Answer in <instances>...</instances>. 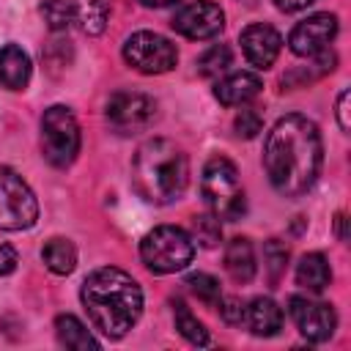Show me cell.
<instances>
[{"label": "cell", "instance_id": "obj_8", "mask_svg": "<svg viewBox=\"0 0 351 351\" xmlns=\"http://www.w3.org/2000/svg\"><path fill=\"white\" fill-rule=\"evenodd\" d=\"M123 60L143 74H165L176 66L178 49L159 33L137 30L123 41Z\"/></svg>", "mask_w": 351, "mask_h": 351}, {"label": "cell", "instance_id": "obj_11", "mask_svg": "<svg viewBox=\"0 0 351 351\" xmlns=\"http://www.w3.org/2000/svg\"><path fill=\"white\" fill-rule=\"evenodd\" d=\"M335 36H337V16L335 14H313L291 30L288 47L299 58H315L324 49H329Z\"/></svg>", "mask_w": 351, "mask_h": 351}, {"label": "cell", "instance_id": "obj_10", "mask_svg": "<svg viewBox=\"0 0 351 351\" xmlns=\"http://www.w3.org/2000/svg\"><path fill=\"white\" fill-rule=\"evenodd\" d=\"M288 313L296 324V329L310 340V343H324L335 335L337 329V315L335 307L310 296H291L288 299Z\"/></svg>", "mask_w": 351, "mask_h": 351}, {"label": "cell", "instance_id": "obj_22", "mask_svg": "<svg viewBox=\"0 0 351 351\" xmlns=\"http://www.w3.org/2000/svg\"><path fill=\"white\" fill-rule=\"evenodd\" d=\"M173 318H176V329H178L192 346H208V343H211L208 329L192 315V310L186 307L184 299H173Z\"/></svg>", "mask_w": 351, "mask_h": 351}, {"label": "cell", "instance_id": "obj_31", "mask_svg": "<svg viewBox=\"0 0 351 351\" xmlns=\"http://www.w3.org/2000/svg\"><path fill=\"white\" fill-rule=\"evenodd\" d=\"M337 123H340L343 132L351 129V121H348V90H343L337 96Z\"/></svg>", "mask_w": 351, "mask_h": 351}, {"label": "cell", "instance_id": "obj_1", "mask_svg": "<svg viewBox=\"0 0 351 351\" xmlns=\"http://www.w3.org/2000/svg\"><path fill=\"white\" fill-rule=\"evenodd\" d=\"M321 162L324 143L315 121L293 112L271 126L263 145V167L282 197H302L315 184Z\"/></svg>", "mask_w": 351, "mask_h": 351}, {"label": "cell", "instance_id": "obj_15", "mask_svg": "<svg viewBox=\"0 0 351 351\" xmlns=\"http://www.w3.org/2000/svg\"><path fill=\"white\" fill-rule=\"evenodd\" d=\"M30 58L19 44H5L0 49V82L8 90H25L30 82Z\"/></svg>", "mask_w": 351, "mask_h": 351}, {"label": "cell", "instance_id": "obj_16", "mask_svg": "<svg viewBox=\"0 0 351 351\" xmlns=\"http://www.w3.org/2000/svg\"><path fill=\"white\" fill-rule=\"evenodd\" d=\"M244 318H247L252 335H258V337H274L282 329V310L269 296L252 299L250 307L244 310Z\"/></svg>", "mask_w": 351, "mask_h": 351}, {"label": "cell", "instance_id": "obj_19", "mask_svg": "<svg viewBox=\"0 0 351 351\" xmlns=\"http://www.w3.org/2000/svg\"><path fill=\"white\" fill-rule=\"evenodd\" d=\"M55 335H58V340H60V346H66V348H74V351H96L99 348V340L85 329V324L80 321V318H74V315H58L55 318Z\"/></svg>", "mask_w": 351, "mask_h": 351}, {"label": "cell", "instance_id": "obj_14", "mask_svg": "<svg viewBox=\"0 0 351 351\" xmlns=\"http://www.w3.org/2000/svg\"><path fill=\"white\" fill-rule=\"evenodd\" d=\"M261 88H263V82H261L258 74L236 71V74H228L225 80H219L214 85V96L225 107H244L247 101H252L261 93Z\"/></svg>", "mask_w": 351, "mask_h": 351}, {"label": "cell", "instance_id": "obj_30", "mask_svg": "<svg viewBox=\"0 0 351 351\" xmlns=\"http://www.w3.org/2000/svg\"><path fill=\"white\" fill-rule=\"evenodd\" d=\"M19 263V255L11 244H0V274H11Z\"/></svg>", "mask_w": 351, "mask_h": 351}, {"label": "cell", "instance_id": "obj_3", "mask_svg": "<svg viewBox=\"0 0 351 351\" xmlns=\"http://www.w3.org/2000/svg\"><path fill=\"white\" fill-rule=\"evenodd\" d=\"M132 181L143 200L167 206L178 200L189 184V159L181 145L165 137L145 140L132 162Z\"/></svg>", "mask_w": 351, "mask_h": 351}, {"label": "cell", "instance_id": "obj_33", "mask_svg": "<svg viewBox=\"0 0 351 351\" xmlns=\"http://www.w3.org/2000/svg\"><path fill=\"white\" fill-rule=\"evenodd\" d=\"M346 225H348L346 214H337V217H335V230H337V239H340V241H348V230H346Z\"/></svg>", "mask_w": 351, "mask_h": 351}, {"label": "cell", "instance_id": "obj_24", "mask_svg": "<svg viewBox=\"0 0 351 351\" xmlns=\"http://www.w3.org/2000/svg\"><path fill=\"white\" fill-rule=\"evenodd\" d=\"M186 285H189V291H192L200 302H206L208 307H217L219 299H222V291H219L217 277H211V274H206V271L189 274V277H186Z\"/></svg>", "mask_w": 351, "mask_h": 351}, {"label": "cell", "instance_id": "obj_23", "mask_svg": "<svg viewBox=\"0 0 351 351\" xmlns=\"http://www.w3.org/2000/svg\"><path fill=\"white\" fill-rule=\"evenodd\" d=\"M41 16L49 30H66L74 19V3L71 0H44L41 3Z\"/></svg>", "mask_w": 351, "mask_h": 351}, {"label": "cell", "instance_id": "obj_4", "mask_svg": "<svg viewBox=\"0 0 351 351\" xmlns=\"http://www.w3.org/2000/svg\"><path fill=\"white\" fill-rule=\"evenodd\" d=\"M200 192H203V200H206L208 211L217 219L236 222L247 211V200H244V189H241V181H239V170L228 156H211L206 162L203 178H200Z\"/></svg>", "mask_w": 351, "mask_h": 351}, {"label": "cell", "instance_id": "obj_18", "mask_svg": "<svg viewBox=\"0 0 351 351\" xmlns=\"http://www.w3.org/2000/svg\"><path fill=\"white\" fill-rule=\"evenodd\" d=\"M296 282H299L304 291L321 293V291L332 282L329 261H326L321 252H307V255H302L299 263H296Z\"/></svg>", "mask_w": 351, "mask_h": 351}, {"label": "cell", "instance_id": "obj_7", "mask_svg": "<svg viewBox=\"0 0 351 351\" xmlns=\"http://www.w3.org/2000/svg\"><path fill=\"white\" fill-rule=\"evenodd\" d=\"M38 219V200L22 176L0 167V230H27Z\"/></svg>", "mask_w": 351, "mask_h": 351}, {"label": "cell", "instance_id": "obj_6", "mask_svg": "<svg viewBox=\"0 0 351 351\" xmlns=\"http://www.w3.org/2000/svg\"><path fill=\"white\" fill-rule=\"evenodd\" d=\"M41 151L52 167H69L80 154V126L69 107L52 104L41 118Z\"/></svg>", "mask_w": 351, "mask_h": 351}, {"label": "cell", "instance_id": "obj_32", "mask_svg": "<svg viewBox=\"0 0 351 351\" xmlns=\"http://www.w3.org/2000/svg\"><path fill=\"white\" fill-rule=\"evenodd\" d=\"M315 0H274V5L285 14H293V11H304L307 5H313Z\"/></svg>", "mask_w": 351, "mask_h": 351}, {"label": "cell", "instance_id": "obj_20", "mask_svg": "<svg viewBox=\"0 0 351 351\" xmlns=\"http://www.w3.org/2000/svg\"><path fill=\"white\" fill-rule=\"evenodd\" d=\"M110 0H74V16L88 36H99L107 27Z\"/></svg>", "mask_w": 351, "mask_h": 351}, {"label": "cell", "instance_id": "obj_12", "mask_svg": "<svg viewBox=\"0 0 351 351\" xmlns=\"http://www.w3.org/2000/svg\"><path fill=\"white\" fill-rule=\"evenodd\" d=\"M173 30L181 33L184 38H192V41H206V38H214L222 27H225V14L217 3H208V0H197V3H189L184 5L176 16H173Z\"/></svg>", "mask_w": 351, "mask_h": 351}, {"label": "cell", "instance_id": "obj_27", "mask_svg": "<svg viewBox=\"0 0 351 351\" xmlns=\"http://www.w3.org/2000/svg\"><path fill=\"white\" fill-rule=\"evenodd\" d=\"M263 263H266V271H269V280L277 282L288 266V247L280 241V239H269L266 247H263Z\"/></svg>", "mask_w": 351, "mask_h": 351}, {"label": "cell", "instance_id": "obj_5", "mask_svg": "<svg viewBox=\"0 0 351 351\" xmlns=\"http://www.w3.org/2000/svg\"><path fill=\"white\" fill-rule=\"evenodd\" d=\"M195 241L186 230L176 225H159L140 241V258L154 274H173L192 263Z\"/></svg>", "mask_w": 351, "mask_h": 351}, {"label": "cell", "instance_id": "obj_29", "mask_svg": "<svg viewBox=\"0 0 351 351\" xmlns=\"http://www.w3.org/2000/svg\"><path fill=\"white\" fill-rule=\"evenodd\" d=\"M219 313H222V318L228 321V324H241V318H244V304L236 299V296H228V299H219Z\"/></svg>", "mask_w": 351, "mask_h": 351}, {"label": "cell", "instance_id": "obj_21", "mask_svg": "<svg viewBox=\"0 0 351 351\" xmlns=\"http://www.w3.org/2000/svg\"><path fill=\"white\" fill-rule=\"evenodd\" d=\"M41 258L52 274H69L77 266V250L69 239H49L41 250Z\"/></svg>", "mask_w": 351, "mask_h": 351}, {"label": "cell", "instance_id": "obj_2", "mask_svg": "<svg viewBox=\"0 0 351 351\" xmlns=\"http://www.w3.org/2000/svg\"><path fill=\"white\" fill-rule=\"evenodd\" d=\"M82 307L104 337H123L143 313V291L132 274L115 266H101L90 271L82 282Z\"/></svg>", "mask_w": 351, "mask_h": 351}, {"label": "cell", "instance_id": "obj_13", "mask_svg": "<svg viewBox=\"0 0 351 351\" xmlns=\"http://www.w3.org/2000/svg\"><path fill=\"white\" fill-rule=\"evenodd\" d=\"M239 44H241V52L244 58L255 66V69H269L280 49H282V36L271 27V25H263V22H255V25H247L239 36Z\"/></svg>", "mask_w": 351, "mask_h": 351}, {"label": "cell", "instance_id": "obj_26", "mask_svg": "<svg viewBox=\"0 0 351 351\" xmlns=\"http://www.w3.org/2000/svg\"><path fill=\"white\" fill-rule=\"evenodd\" d=\"M230 66V49L225 44H217L211 49H206L200 58H197V71L203 77H219L225 69Z\"/></svg>", "mask_w": 351, "mask_h": 351}, {"label": "cell", "instance_id": "obj_28", "mask_svg": "<svg viewBox=\"0 0 351 351\" xmlns=\"http://www.w3.org/2000/svg\"><path fill=\"white\" fill-rule=\"evenodd\" d=\"M233 129H236L239 137L252 140V137L263 129V118H261L252 107H244V110H239V115H236V121H233Z\"/></svg>", "mask_w": 351, "mask_h": 351}, {"label": "cell", "instance_id": "obj_34", "mask_svg": "<svg viewBox=\"0 0 351 351\" xmlns=\"http://www.w3.org/2000/svg\"><path fill=\"white\" fill-rule=\"evenodd\" d=\"M143 5H148V8H165V5H173V3H178V0H140Z\"/></svg>", "mask_w": 351, "mask_h": 351}, {"label": "cell", "instance_id": "obj_25", "mask_svg": "<svg viewBox=\"0 0 351 351\" xmlns=\"http://www.w3.org/2000/svg\"><path fill=\"white\" fill-rule=\"evenodd\" d=\"M192 241H197L200 247H217L219 239H222V228H219V219L214 214H200L192 219Z\"/></svg>", "mask_w": 351, "mask_h": 351}, {"label": "cell", "instance_id": "obj_17", "mask_svg": "<svg viewBox=\"0 0 351 351\" xmlns=\"http://www.w3.org/2000/svg\"><path fill=\"white\" fill-rule=\"evenodd\" d=\"M225 269L236 282H250L255 277L258 263H255V250H252L250 239L239 236V239L228 241V247H225Z\"/></svg>", "mask_w": 351, "mask_h": 351}, {"label": "cell", "instance_id": "obj_9", "mask_svg": "<svg viewBox=\"0 0 351 351\" xmlns=\"http://www.w3.org/2000/svg\"><path fill=\"white\" fill-rule=\"evenodd\" d=\"M154 118H156V101L151 96H145V93L118 90L107 101V121L121 134L143 132V129H148L154 123Z\"/></svg>", "mask_w": 351, "mask_h": 351}]
</instances>
